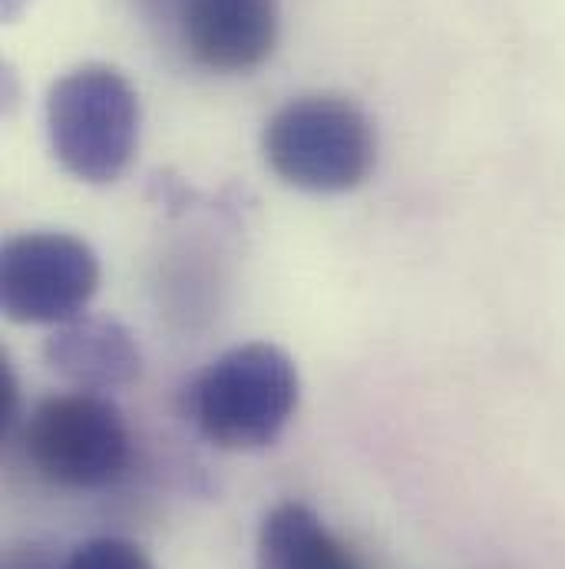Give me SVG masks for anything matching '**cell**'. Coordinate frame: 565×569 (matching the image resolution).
I'll list each match as a JSON object with an SVG mask.
<instances>
[{
	"instance_id": "cell-1",
	"label": "cell",
	"mask_w": 565,
	"mask_h": 569,
	"mask_svg": "<svg viewBox=\"0 0 565 569\" xmlns=\"http://www.w3.org/2000/svg\"><path fill=\"white\" fill-rule=\"evenodd\" d=\"M297 365L272 341L229 348L185 388V415L222 450H262L275 443L297 415Z\"/></svg>"
},
{
	"instance_id": "cell-2",
	"label": "cell",
	"mask_w": 565,
	"mask_h": 569,
	"mask_svg": "<svg viewBox=\"0 0 565 569\" xmlns=\"http://www.w3.org/2000/svg\"><path fill=\"white\" fill-rule=\"evenodd\" d=\"M272 172L317 196L357 189L377 162V133L371 117L347 97L307 93L272 113L262 133Z\"/></svg>"
},
{
	"instance_id": "cell-3",
	"label": "cell",
	"mask_w": 565,
	"mask_h": 569,
	"mask_svg": "<svg viewBox=\"0 0 565 569\" xmlns=\"http://www.w3.org/2000/svg\"><path fill=\"white\" fill-rule=\"evenodd\" d=\"M47 137L57 162L80 182H117L140 146V97L110 63H83L47 93Z\"/></svg>"
},
{
	"instance_id": "cell-4",
	"label": "cell",
	"mask_w": 565,
	"mask_h": 569,
	"mask_svg": "<svg viewBox=\"0 0 565 569\" xmlns=\"http://www.w3.org/2000/svg\"><path fill=\"white\" fill-rule=\"evenodd\" d=\"M30 467L63 490H103L130 463V427L107 395L67 391L43 398L20 425Z\"/></svg>"
},
{
	"instance_id": "cell-5",
	"label": "cell",
	"mask_w": 565,
	"mask_h": 569,
	"mask_svg": "<svg viewBox=\"0 0 565 569\" xmlns=\"http://www.w3.org/2000/svg\"><path fill=\"white\" fill-rule=\"evenodd\" d=\"M100 288V259L70 232H20L0 252V305L17 325H63Z\"/></svg>"
},
{
	"instance_id": "cell-6",
	"label": "cell",
	"mask_w": 565,
	"mask_h": 569,
	"mask_svg": "<svg viewBox=\"0 0 565 569\" xmlns=\"http://www.w3.org/2000/svg\"><path fill=\"white\" fill-rule=\"evenodd\" d=\"M185 50L215 73H249L279 43V0H175Z\"/></svg>"
},
{
	"instance_id": "cell-7",
	"label": "cell",
	"mask_w": 565,
	"mask_h": 569,
	"mask_svg": "<svg viewBox=\"0 0 565 569\" xmlns=\"http://www.w3.org/2000/svg\"><path fill=\"white\" fill-rule=\"evenodd\" d=\"M47 365L73 385V391H117L142 375V351L133 331L110 315H77L43 341Z\"/></svg>"
},
{
	"instance_id": "cell-8",
	"label": "cell",
	"mask_w": 565,
	"mask_h": 569,
	"mask_svg": "<svg viewBox=\"0 0 565 569\" xmlns=\"http://www.w3.org/2000/svg\"><path fill=\"white\" fill-rule=\"evenodd\" d=\"M255 569H361V563L311 507L284 500L259 527Z\"/></svg>"
},
{
	"instance_id": "cell-9",
	"label": "cell",
	"mask_w": 565,
	"mask_h": 569,
	"mask_svg": "<svg viewBox=\"0 0 565 569\" xmlns=\"http://www.w3.org/2000/svg\"><path fill=\"white\" fill-rule=\"evenodd\" d=\"M60 569H155L152 560L142 553L133 540L123 537H93L80 547H73V553L63 557Z\"/></svg>"
},
{
	"instance_id": "cell-10",
	"label": "cell",
	"mask_w": 565,
	"mask_h": 569,
	"mask_svg": "<svg viewBox=\"0 0 565 569\" xmlns=\"http://www.w3.org/2000/svg\"><path fill=\"white\" fill-rule=\"evenodd\" d=\"M63 557L53 553L47 543H13L3 553V569H60Z\"/></svg>"
},
{
	"instance_id": "cell-11",
	"label": "cell",
	"mask_w": 565,
	"mask_h": 569,
	"mask_svg": "<svg viewBox=\"0 0 565 569\" xmlns=\"http://www.w3.org/2000/svg\"><path fill=\"white\" fill-rule=\"evenodd\" d=\"M0 408H3V430H13L17 425H23V418H20V385H17V375H13L7 358H3V368H0Z\"/></svg>"
}]
</instances>
